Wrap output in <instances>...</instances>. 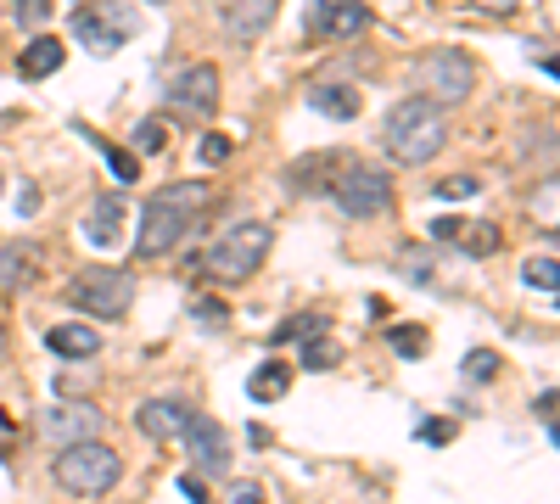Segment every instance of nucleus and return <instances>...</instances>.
Wrapping results in <instances>:
<instances>
[{"instance_id":"nucleus-38","label":"nucleus","mask_w":560,"mask_h":504,"mask_svg":"<svg viewBox=\"0 0 560 504\" xmlns=\"http://www.w3.org/2000/svg\"><path fill=\"white\" fill-rule=\"evenodd\" d=\"M180 499H191V504H213V499H208V488H202L196 476H180Z\"/></svg>"},{"instance_id":"nucleus-20","label":"nucleus","mask_w":560,"mask_h":504,"mask_svg":"<svg viewBox=\"0 0 560 504\" xmlns=\"http://www.w3.org/2000/svg\"><path fill=\"white\" fill-rule=\"evenodd\" d=\"M45 348L73 359V364H90L101 353V336L90 331V325H51V331H45Z\"/></svg>"},{"instance_id":"nucleus-6","label":"nucleus","mask_w":560,"mask_h":504,"mask_svg":"<svg viewBox=\"0 0 560 504\" xmlns=\"http://www.w3.org/2000/svg\"><path fill=\"white\" fill-rule=\"evenodd\" d=\"M415 79H420V90H426L432 107H454V101H465L476 90V62L465 51H426Z\"/></svg>"},{"instance_id":"nucleus-40","label":"nucleus","mask_w":560,"mask_h":504,"mask_svg":"<svg viewBox=\"0 0 560 504\" xmlns=\"http://www.w3.org/2000/svg\"><path fill=\"white\" fill-rule=\"evenodd\" d=\"M0 191H6V180H0Z\"/></svg>"},{"instance_id":"nucleus-3","label":"nucleus","mask_w":560,"mask_h":504,"mask_svg":"<svg viewBox=\"0 0 560 504\" xmlns=\"http://www.w3.org/2000/svg\"><path fill=\"white\" fill-rule=\"evenodd\" d=\"M264 258H269V224L264 219H241V224H230L208 252H202V275L247 280V275H258Z\"/></svg>"},{"instance_id":"nucleus-1","label":"nucleus","mask_w":560,"mask_h":504,"mask_svg":"<svg viewBox=\"0 0 560 504\" xmlns=\"http://www.w3.org/2000/svg\"><path fill=\"white\" fill-rule=\"evenodd\" d=\"M208 208V185H163V191L140 208V236L135 258H163L168 247H180V236L191 230V219Z\"/></svg>"},{"instance_id":"nucleus-23","label":"nucleus","mask_w":560,"mask_h":504,"mask_svg":"<svg viewBox=\"0 0 560 504\" xmlns=\"http://www.w3.org/2000/svg\"><path fill=\"white\" fill-rule=\"evenodd\" d=\"M331 331V320L325 314H292L286 325H275V342H314V336Z\"/></svg>"},{"instance_id":"nucleus-18","label":"nucleus","mask_w":560,"mask_h":504,"mask_svg":"<svg viewBox=\"0 0 560 504\" xmlns=\"http://www.w3.org/2000/svg\"><path fill=\"white\" fill-rule=\"evenodd\" d=\"M308 107L320 112V118H331V124H353L364 107V96L353 90V84H314L308 90Z\"/></svg>"},{"instance_id":"nucleus-2","label":"nucleus","mask_w":560,"mask_h":504,"mask_svg":"<svg viewBox=\"0 0 560 504\" xmlns=\"http://www.w3.org/2000/svg\"><path fill=\"white\" fill-rule=\"evenodd\" d=\"M381 140H387L392 163H404V168L432 163V157L443 152V140H448V118H443V107H432L426 96H409L387 112Z\"/></svg>"},{"instance_id":"nucleus-4","label":"nucleus","mask_w":560,"mask_h":504,"mask_svg":"<svg viewBox=\"0 0 560 504\" xmlns=\"http://www.w3.org/2000/svg\"><path fill=\"white\" fill-rule=\"evenodd\" d=\"M118 476H124V460L107 443H73L56 454V482L68 493H79V499H101Z\"/></svg>"},{"instance_id":"nucleus-19","label":"nucleus","mask_w":560,"mask_h":504,"mask_svg":"<svg viewBox=\"0 0 560 504\" xmlns=\"http://www.w3.org/2000/svg\"><path fill=\"white\" fill-rule=\"evenodd\" d=\"M118 224H124V196L118 191L96 196L90 213H84V241H90V247H112V241H118Z\"/></svg>"},{"instance_id":"nucleus-21","label":"nucleus","mask_w":560,"mask_h":504,"mask_svg":"<svg viewBox=\"0 0 560 504\" xmlns=\"http://www.w3.org/2000/svg\"><path fill=\"white\" fill-rule=\"evenodd\" d=\"M269 23H275V6H269V0H241V6H224V34H236V40L264 34Z\"/></svg>"},{"instance_id":"nucleus-22","label":"nucleus","mask_w":560,"mask_h":504,"mask_svg":"<svg viewBox=\"0 0 560 504\" xmlns=\"http://www.w3.org/2000/svg\"><path fill=\"white\" fill-rule=\"evenodd\" d=\"M286 387H292V364H280V359H264L247 376V398H252V404H275V398H286Z\"/></svg>"},{"instance_id":"nucleus-24","label":"nucleus","mask_w":560,"mask_h":504,"mask_svg":"<svg viewBox=\"0 0 560 504\" xmlns=\"http://www.w3.org/2000/svg\"><path fill=\"white\" fill-rule=\"evenodd\" d=\"M521 280H527L532 292H555V286H560L555 252H544V258H527V269H521Z\"/></svg>"},{"instance_id":"nucleus-10","label":"nucleus","mask_w":560,"mask_h":504,"mask_svg":"<svg viewBox=\"0 0 560 504\" xmlns=\"http://www.w3.org/2000/svg\"><path fill=\"white\" fill-rule=\"evenodd\" d=\"M96 432H101V409L90 404V398H68V404L45 409V437H56L62 448L96 443Z\"/></svg>"},{"instance_id":"nucleus-36","label":"nucleus","mask_w":560,"mask_h":504,"mask_svg":"<svg viewBox=\"0 0 560 504\" xmlns=\"http://www.w3.org/2000/svg\"><path fill=\"white\" fill-rule=\"evenodd\" d=\"M224 504H264V488H258V482H230Z\"/></svg>"},{"instance_id":"nucleus-12","label":"nucleus","mask_w":560,"mask_h":504,"mask_svg":"<svg viewBox=\"0 0 560 504\" xmlns=\"http://www.w3.org/2000/svg\"><path fill=\"white\" fill-rule=\"evenodd\" d=\"M168 107H180L185 118H208V112L219 107V73H213L208 62L185 68L180 79L168 84Z\"/></svg>"},{"instance_id":"nucleus-35","label":"nucleus","mask_w":560,"mask_h":504,"mask_svg":"<svg viewBox=\"0 0 560 504\" xmlns=\"http://www.w3.org/2000/svg\"><path fill=\"white\" fill-rule=\"evenodd\" d=\"M392 348L404 353V359H420L426 353V331H392Z\"/></svg>"},{"instance_id":"nucleus-13","label":"nucleus","mask_w":560,"mask_h":504,"mask_svg":"<svg viewBox=\"0 0 560 504\" xmlns=\"http://www.w3.org/2000/svg\"><path fill=\"white\" fill-rule=\"evenodd\" d=\"M364 23H370V12L359 0H314L308 6V34H320V40H348Z\"/></svg>"},{"instance_id":"nucleus-34","label":"nucleus","mask_w":560,"mask_h":504,"mask_svg":"<svg viewBox=\"0 0 560 504\" xmlns=\"http://www.w3.org/2000/svg\"><path fill=\"white\" fill-rule=\"evenodd\" d=\"M84 387H96V370L84 364V370H56V392H84Z\"/></svg>"},{"instance_id":"nucleus-37","label":"nucleus","mask_w":560,"mask_h":504,"mask_svg":"<svg viewBox=\"0 0 560 504\" xmlns=\"http://www.w3.org/2000/svg\"><path fill=\"white\" fill-rule=\"evenodd\" d=\"M404 269H409V280H415V286H432V264H426L420 252H404Z\"/></svg>"},{"instance_id":"nucleus-8","label":"nucleus","mask_w":560,"mask_h":504,"mask_svg":"<svg viewBox=\"0 0 560 504\" xmlns=\"http://www.w3.org/2000/svg\"><path fill=\"white\" fill-rule=\"evenodd\" d=\"M331 196L342 202V213H348V219H376V213L392 208V185H387V174H376V168H359V163H353L348 174L331 185Z\"/></svg>"},{"instance_id":"nucleus-5","label":"nucleus","mask_w":560,"mask_h":504,"mask_svg":"<svg viewBox=\"0 0 560 504\" xmlns=\"http://www.w3.org/2000/svg\"><path fill=\"white\" fill-rule=\"evenodd\" d=\"M68 303L90 308L96 320H124L129 303H135V280L112 264H90V269H79V280L68 286Z\"/></svg>"},{"instance_id":"nucleus-26","label":"nucleus","mask_w":560,"mask_h":504,"mask_svg":"<svg viewBox=\"0 0 560 504\" xmlns=\"http://www.w3.org/2000/svg\"><path fill=\"white\" fill-rule=\"evenodd\" d=\"M191 320L202 325V331H224V325H230V308H224L219 297H196V303H191Z\"/></svg>"},{"instance_id":"nucleus-29","label":"nucleus","mask_w":560,"mask_h":504,"mask_svg":"<svg viewBox=\"0 0 560 504\" xmlns=\"http://www.w3.org/2000/svg\"><path fill=\"white\" fill-rule=\"evenodd\" d=\"M135 146H140V157H157L168 146V124L163 118H146V124L135 129Z\"/></svg>"},{"instance_id":"nucleus-27","label":"nucleus","mask_w":560,"mask_h":504,"mask_svg":"<svg viewBox=\"0 0 560 504\" xmlns=\"http://www.w3.org/2000/svg\"><path fill=\"white\" fill-rule=\"evenodd\" d=\"M432 191H437V202H471V196L482 191V180H476V174H454V180H437Z\"/></svg>"},{"instance_id":"nucleus-33","label":"nucleus","mask_w":560,"mask_h":504,"mask_svg":"<svg viewBox=\"0 0 560 504\" xmlns=\"http://www.w3.org/2000/svg\"><path fill=\"white\" fill-rule=\"evenodd\" d=\"M17 23H23V28H45V23H51V6H45V0H17Z\"/></svg>"},{"instance_id":"nucleus-28","label":"nucleus","mask_w":560,"mask_h":504,"mask_svg":"<svg viewBox=\"0 0 560 504\" xmlns=\"http://www.w3.org/2000/svg\"><path fill=\"white\" fill-rule=\"evenodd\" d=\"M336 359H342V348H336L331 336H314V342H303V364H308V370H331Z\"/></svg>"},{"instance_id":"nucleus-31","label":"nucleus","mask_w":560,"mask_h":504,"mask_svg":"<svg viewBox=\"0 0 560 504\" xmlns=\"http://www.w3.org/2000/svg\"><path fill=\"white\" fill-rule=\"evenodd\" d=\"M230 152H236V140H230V135H202V146H196V157H202L208 168H219Z\"/></svg>"},{"instance_id":"nucleus-16","label":"nucleus","mask_w":560,"mask_h":504,"mask_svg":"<svg viewBox=\"0 0 560 504\" xmlns=\"http://www.w3.org/2000/svg\"><path fill=\"white\" fill-rule=\"evenodd\" d=\"M348 168L353 163L342 152H320V157H303V163H292V174H286V180H292V191H331V185L348 174Z\"/></svg>"},{"instance_id":"nucleus-25","label":"nucleus","mask_w":560,"mask_h":504,"mask_svg":"<svg viewBox=\"0 0 560 504\" xmlns=\"http://www.w3.org/2000/svg\"><path fill=\"white\" fill-rule=\"evenodd\" d=\"M90 140H96V135H90ZM96 152L107 157V168L118 174V180L135 185V174H140V157H135V152H118V146H107V140H96Z\"/></svg>"},{"instance_id":"nucleus-7","label":"nucleus","mask_w":560,"mask_h":504,"mask_svg":"<svg viewBox=\"0 0 560 504\" xmlns=\"http://www.w3.org/2000/svg\"><path fill=\"white\" fill-rule=\"evenodd\" d=\"M135 28H140V12H135V6H124V0H107V6H79V12H73V34H79L96 56H112L129 34H135Z\"/></svg>"},{"instance_id":"nucleus-30","label":"nucleus","mask_w":560,"mask_h":504,"mask_svg":"<svg viewBox=\"0 0 560 504\" xmlns=\"http://www.w3.org/2000/svg\"><path fill=\"white\" fill-rule=\"evenodd\" d=\"M493 376H499V353H488V348L465 353V381H493Z\"/></svg>"},{"instance_id":"nucleus-15","label":"nucleus","mask_w":560,"mask_h":504,"mask_svg":"<svg viewBox=\"0 0 560 504\" xmlns=\"http://www.w3.org/2000/svg\"><path fill=\"white\" fill-rule=\"evenodd\" d=\"M185 420H191V409L180 404V398H152V404L135 409V426L146 437H157V443H168V437L185 432Z\"/></svg>"},{"instance_id":"nucleus-17","label":"nucleus","mask_w":560,"mask_h":504,"mask_svg":"<svg viewBox=\"0 0 560 504\" xmlns=\"http://www.w3.org/2000/svg\"><path fill=\"white\" fill-rule=\"evenodd\" d=\"M62 62H68L62 40H51V34H34V40L17 51V79H28V84H34V79H51Z\"/></svg>"},{"instance_id":"nucleus-11","label":"nucleus","mask_w":560,"mask_h":504,"mask_svg":"<svg viewBox=\"0 0 560 504\" xmlns=\"http://www.w3.org/2000/svg\"><path fill=\"white\" fill-rule=\"evenodd\" d=\"M45 275V247L40 241H0V297L28 292Z\"/></svg>"},{"instance_id":"nucleus-9","label":"nucleus","mask_w":560,"mask_h":504,"mask_svg":"<svg viewBox=\"0 0 560 504\" xmlns=\"http://www.w3.org/2000/svg\"><path fill=\"white\" fill-rule=\"evenodd\" d=\"M185 454H191V465L202 476H224V465H230V437H224V426L213 415H196L191 409V420H185Z\"/></svg>"},{"instance_id":"nucleus-14","label":"nucleus","mask_w":560,"mask_h":504,"mask_svg":"<svg viewBox=\"0 0 560 504\" xmlns=\"http://www.w3.org/2000/svg\"><path fill=\"white\" fill-rule=\"evenodd\" d=\"M432 241H443V247L454 241V247L471 252V258H488V252H499V230H493V224H482V219H454V213L432 224Z\"/></svg>"},{"instance_id":"nucleus-39","label":"nucleus","mask_w":560,"mask_h":504,"mask_svg":"<svg viewBox=\"0 0 560 504\" xmlns=\"http://www.w3.org/2000/svg\"><path fill=\"white\" fill-rule=\"evenodd\" d=\"M538 415H544V432H549V443H555V387L538 398Z\"/></svg>"},{"instance_id":"nucleus-41","label":"nucleus","mask_w":560,"mask_h":504,"mask_svg":"<svg viewBox=\"0 0 560 504\" xmlns=\"http://www.w3.org/2000/svg\"><path fill=\"white\" fill-rule=\"evenodd\" d=\"M0 348H6V342H0Z\"/></svg>"},{"instance_id":"nucleus-32","label":"nucleus","mask_w":560,"mask_h":504,"mask_svg":"<svg viewBox=\"0 0 560 504\" xmlns=\"http://www.w3.org/2000/svg\"><path fill=\"white\" fill-rule=\"evenodd\" d=\"M415 437H420V443H437V448H443V443H454V420H420Z\"/></svg>"}]
</instances>
